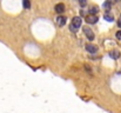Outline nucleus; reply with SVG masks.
<instances>
[{
  "label": "nucleus",
  "mask_w": 121,
  "mask_h": 113,
  "mask_svg": "<svg viewBox=\"0 0 121 113\" xmlns=\"http://www.w3.org/2000/svg\"><path fill=\"white\" fill-rule=\"evenodd\" d=\"M81 23H82V20H81L80 17H74V18L72 19V24H71V31H72V32H77V31L80 28Z\"/></svg>",
  "instance_id": "obj_1"
},
{
  "label": "nucleus",
  "mask_w": 121,
  "mask_h": 113,
  "mask_svg": "<svg viewBox=\"0 0 121 113\" xmlns=\"http://www.w3.org/2000/svg\"><path fill=\"white\" fill-rule=\"evenodd\" d=\"M82 31H83V33L86 34V37L88 40H93L95 36H94V33L92 32V30L91 28H88V27H82Z\"/></svg>",
  "instance_id": "obj_2"
},
{
  "label": "nucleus",
  "mask_w": 121,
  "mask_h": 113,
  "mask_svg": "<svg viewBox=\"0 0 121 113\" xmlns=\"http://www.w3.org/2000/svg\"><path fill=\"white\" fill-rule=\"evenodd\" d=\"M85 20H86V23H88V24H95V23L98 21V17L94 15V14H89V15L86 17Z\"/></svg>",
  "instance_id": "obj_3"
},
{
  "label": "nucleus",
  "mask_w": 121,
  "mask_h": 113,
  "mask_svg": "<svg viewBox=\"0 0 121 113\" xmlns=\"http://www.w3.org/2000/svg\"><path fill=\"white\" fill-rule=\"evenodd\" d=\"M54 9H55V12H56V13L61 14V13H64V11H65V5H64V4H61V2H60V4H56Z\"/></svg>",
  "instance_id": "obj_4"
},
{
  "label": "nucleus",
  "mask_w": 121,
  "mask_h": 113,
  "mask_svg": "<svg viewBox=\"0 0 121 113\" xmlns=\"http://www.w3.org/2000/svg\"><path fill=\"white\" fill-rule=\"evenodd\" d=\"M86 50H87V51H88L89 53H95V52L98 51V46L88 44V45H86Z\"/></svg>",
  "instance_id": "obj_5"
},
{
  "label": "nucleus",
  "mask_w": 121,
  "mask_h": 113,
  "mask_svg": "<svg viewBox=\"0 0 121 113\" xmlns=\"http://www.w3.org/2000/svg\"><path fill=\"white\" fill-rule=\"evenodd\" d=\"M56 24H58V26H64L65 24H66V18L65 17H58L56 18Z\"/></svg>",
  "instance_id": "obj_6"
},
{
  "label": "nucleus",
  "mask_w": 121,
  "mask_h": 113,
  "mask_svg": "<svg viewBox=\"0 0 121 113\" xmlns=\"http://www.w3.org/2000/svg\"><path fill=\"white\" fill-rule=\"evenodd\" d=\"M120 52L119 51H117V50H114V51H111L109 52V57H112L113 59H119L120 58Z\"/></svg>",
  "instance_id": "obj_7"
},
{
  "label": "nucleus",
  "mask_w": 121,
  "mask_h": 113,
  "mask_svg": "<svg viewBox=\"0 0 121 113\" xmlns=\"http://www.w3.org/2000/svg\"><path fill=\"white\" fill-rule=\"evenodd\" d=\"M104 18H105V20H107V21H114V17L112 15V14H109V13H106L105 15H104Z\"/></svg>",
  "instance_id": "obj_8"
},
{
  "label": "nucleus",
  "mask_w": 121,
  "mask_h": 113,
  "mask_svg": "<svg viewBox=\"0 0 121 113\" xmlns=\"http://www.w3.org/2000/svg\"><path fill=\"white\" fill-rule=\"evenodd\" d=\"M88 12H89V14H95V13L98 12V7H96V6H92Z\"/></svg>",
  "instance_id": "obj_9"
},
{
  "label": "nucleus",
  "mask_w": 121,
  "mask_h": 113,
  "mask_svg": "<svg viewBox=\"0 0 121 113\" xmlns=\"http://www.w3.org/2000/svg\"><path fill=\"white\" fill-rule=\"evenodd\" d=\"M24 7L26 9H28L31 7V4H30V0H24Z\"/></svg>",
  "instance_id": "obj_10"
},
{
  "label": "nucleus",
  "mask_w": 121,
  "mask_h": 113,
  "mask_svg": "<svg viewBox=\"0 0 121 113\" xmlns=\"http://www.w3.org/2000/svg\"><path fill=\"white\" fill-rule=\"evenodd\" d=\"M111 6H112L111 1H106V2L104 4V7H105V8H107V9H109V8H111Z\"/></svg>",
  "instance_id": "obj_11"
},
{
  "label": "nucleus",
  "mask_w": 121,
  "mask_h": 113,
  "mask_svg": "<svg viewBox=\"0 0 121 113\" xmlns=\"http://www.w3.org/2000/svg\"><path fill=\"white\" fill-rule=\"evenodd\" d=\"M115 37H117V39H119V40H121V31H118V32H117Z\"/></svg>",
  "instance_id": "obj_12"
},
{
  "label": "nucleus",
  "mask_w": 121,
  "mask_h": 113,
  "mask_svg": "<svg viewBox=\"0 0 121 113\" xmlns=\"http://www.w3.org/2000/svg\"><path fill=\"white\" fill-rule=\"evenodd\" d=\"M79 2H80L81 6H85L86 5V0H79Z\"/></svg>",
  "instance_id": "obj_13"
},
{
  "label": "nucleus",
  "mask_w": 121,
  "mask_h": 113,
  "mask_svg": "<svg viewBox=\"0 0 121 113\" xmlns=\"http://www.w3.org/2000/svg\"><path fill=\"white\" fill-rule=\"evenodd\" d=\"M118 26L121 28V20H119V21H118Z\"/></svg>",
  "instance_id": "obj_14"
},
{
  "label": "nucleus",
  "mask_w": 121,
  "mask_h": 113,
  "mask_svg": "<svg viewBox=\"0 0 121 113\" xmlns=\"http://www.w3.org/2000/svg\"><path fill=\"white\" fill-rule=\"evenodd\" d=\"M120 20H121V15H120Z\"/></svg>",
  "instance_id": "obj_15"
},
{
  "label": "nucleus",
  "mask_w": 121,
  "mask_h": 113,
  "mask_svg": "<svg viewBox=\"0 0 121 113\" xmlns=\"http://www.w3.org/2000/svg\"><path fill=\"white\" fill-rule=\"evenodd\" d=\"M115 1H119V0H115Z\"/></svg>",
  "instance_id": "obj_16"
}]
</instances>
